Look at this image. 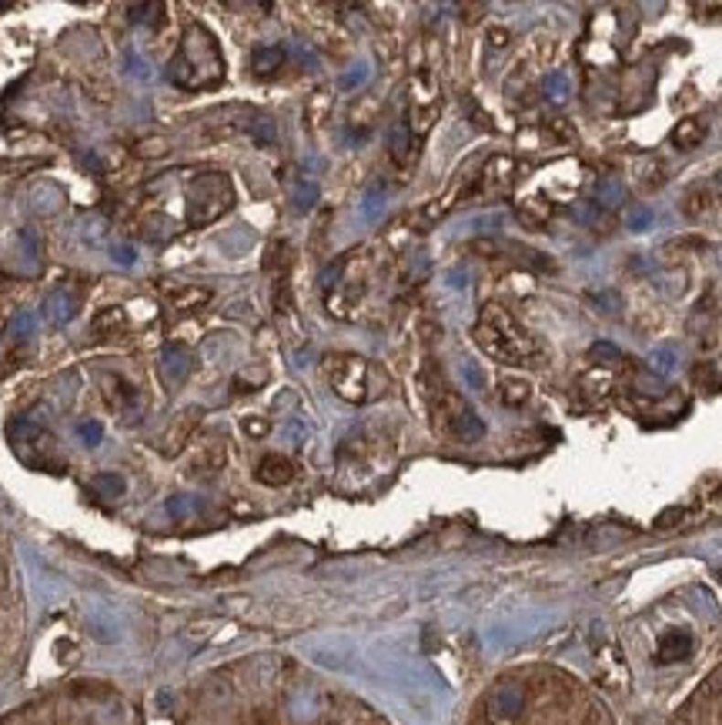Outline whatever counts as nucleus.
<instances>
[{
  "label": "nucleus",
  "instance_id": "6",
  "mask_svg": "<svg viewBox=\"0 0 722 725\" xmlns=\"http://www.w3.org/2000/svg\"><path fill=\"white\" fill-rule=\"evenodd\" d=\"M703 137H706V127L699 124V121H683V124H679L673 131V144L683 147V151H685V147H695V144H699Z\"/></svg>",
  "mask_w": 722,
  "mask_h": 725
},
{
  "label": "nucleus",
  "instance_id": "10",
  "mask_svg": "<svg viewBox=\"0 0 722 725\" xmlns=\"http://www.w3.org/2000/svg\"><path fill=\"white\" fill-rule=\"evenodd\" d=\"M502 391H505V405H522V401H526L528 398V385L526 381H505V385H502Z\"/></svg>",
  "mask_w": 722,
  "mask_h": 725
},
{
  "label": "nucleus",
  "instance_id": "4",
  "mask_svg": "<svg viewBox=\"0 0 722 725\" xmlns=\"http://www.w3.org/2000/svg\"><path fill=\"white\" fill-rule=\"evenodd\" d=\"M235 204V191H231V181L225 175H205L197 177L187 191V221L201 228V224H211L215 218L228 211Z\"/></svg>",
  "mask_w": 722,
  "mask_h": 725
},
{
  "label": "nucleus",
  "instance_id": "9",
  "mask_svg": "<svg viewBox=\"0 0 722 725\" xmlns=\"http://www.w3.org/2000/svg\"><path fill=\"white\" fill-rule=\"evenodd\" d=\"M114 328H124V311L121 308L101 311L98 318H94V331H101V335H108V331H114Z\"/></svg>",
  "mask_w": 722,
  "mask_h": 725
},
{
  "label": "nucleus",
  "instance_id": "2",
  "mask_svg": "<svg viewBox=\"0 0 722 725\" xmlns=\"http://www.w3.org/2000/svg\"><path fill=\"white\" fill-rule=\"evenodd\" d=\"M429 411H431V421L439 432L445 435L459 438V442H475L482 435V421L479 415L469 408V401L455 391V388L439 375V371H431L429 378Z\"/></svg>",
  "mask_w": 722,
  "mask_h": 725
},
{
  "label": "nucleus",
  "instance_id": "11",
  "mask_svg": "<svg viewBox=\"0 0 722 725\" xmlns=\"http://www.w3.org/2000/svg\"><path fill=\"white\" fill-rule=\"evenodd\" d=\"M244 428H248L251 435H264V432H268V421H244Z\"/></svg>",
  "mask_w": 722,
  "mask_h": 725
},
{
  "label": "nucleus",
  "instance_id": "8",
  "mask_svg": "<svg viewBox=\"0 0 722 725\" xmlns=\"http://www.w3.org/2000/svg\"><path fill=\"white\" fill-rule=\"evenodd\" d=\"M211 301V291L205 288H181V294H175V304L181 311H195L197 304H207Z\"/></svg>",
  "mask_w": 722,
  "mask_h": 725
},
{
  "label": "nucleus",
  "instance_id": "1",
  "mask_svg": "<svg viewBox=\"0 0 722 725\" xmlns=\"http://www.w3.org/2000/svg\"><path fill=\"white\" fill-rule=\"evenodd\" d=\"M475 341H479V348L485 355H492L498 361H508V365H528L538 355L536 341L528 338L526 331H522V325L505 308H498V304H488L482 311L479 325H475Z\"/></svg>",
  "mask_w": 722,
  "mask_h": 725
},
{
  "label": "nucleus",
  "instance_id": "7",
  "mask_svg": "<svg viewBox=\"0 0 722 725\" xmlns=\"http://www.w3.org/2000/svg\"><path fill=\"white\" fill-rule=\"evenodd\" d=\"M281 60H284V50L281 48H261V50H254V70H258V74H271V70H278V68H281Z\"/></svg>",
  "mask_w": 722,
  "mask_h": 725
},
{
  "label": "nucleus",
  "instance_id": "3",
  "mask_svg": "<svg viewBox=\"0 0 722 725\" xmlns=\"http://www.w3.org/2000/svg\"><path fill=\"white\" fill-rule=\"evenodd\" d=\"M324 375L332 381V388L345 401H371L375 391H371V378L381 375L378 368L365 358H355V355H328L324 358Z\"/></svg>",
  "mask_w": 722,
  "mask_h": 725
},
{
  "label": "nucleus",
  "instance_id": "5",
  "mask_svg": "<svg viewBox=\"0 0 722 725\" xmlns=\"http://www.w3.org/2000/svg\"><path fill=\"white\" fill-rule=\"evenodd\" d=\"M258 478L264 485H284L294 478V462L284 458V454H268L261 464H258Z\"/></svg>",
  "mask_w": 722,
  "mask_h": 725
}]
</instances>
